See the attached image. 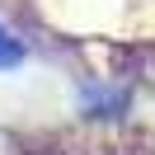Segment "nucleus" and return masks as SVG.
Wrapping results in <instances>:
<instances>
[{
    "mask_svg": "<svg viewBox=\"0 0 155 155\" xmlns=\"http://www.w3.org/2000/svg\"><path fill=\"white\" fill-rule=\"evenodd\" d=\"M24 61V42L14 38L5 24H0V71H10V66H19Z\"/></svg>",
    "mask_w": 155,
    "mask_h": 155,
    "instance_id": "nucleus-1",
    "label": "nucleus"
},
{
    "mask_svg": "<svg viewBox=\"0 0 155 155\" xmlns=\"http://www.w3.org/2000/svg\"><path fill=\"white\" fill-rule=\"evenodd\" d=\"M0 155H19V136L0 127Z\"/></svg>",
    "mask_w": 155,
    "mask_h": 155,
    "instance_id": "nucleus-2",
    "label": "nucleus"
}]
</instances>
